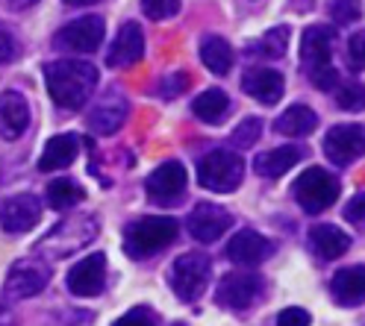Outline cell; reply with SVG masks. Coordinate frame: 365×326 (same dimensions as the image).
<instances>
[{
    "instance_id": "1",
    "label": "cell",
    "mask_w": 365,
    "mask_h": 326,
    "mask_svg": "<svg viewBox=\"0 0 365 326\" xmlns=\"http://www.w3.org/2000/svg\"><path fill=\"white\" fill-rule=\"evenodd\" d=\"M44 83L56 106L83 109L98 88V68L83 59H56L44 65Z\"/></svg>"
},
{
    "instance_id": "2",
    "label": "cell",
    "mask_w": 365,
    "mask_h": 326,
    "mask_svg": "<svg viewBox=\"0 0 365 326\" xmlns=\"http://www.w3.org/2000/svg\"><path fill=\"white\" fill-rule=\"evenodd\" d=\"M98 236V218L95 215H71L59 221L48 236L36 241V253L44 259H68L91 244Z\"/></svg>"
},
{
    "instance_id": "3",
    "label": "cell",
    "mask_w": 365,
    "mask_h": 326,
    "mask_svg": "<svg viewBox=\"0 0 365 326\" xmlns=\"http://www.w3.org/2000/svg\"><path fill=\"white\" fill-rule=\"evenodd\" d=\"M177 238V221L168 215H148L133 221L124 229V250L133 259H148V256L171 247Z\"/></svg>"
},
{
    "instance_id": "4",
    "label": "cell",
    "mask_w": 365,
    "mask_h": 326,
    "mask_svg": "<svg viewBox=\"0 0 365 326\" xmlns=\"http://www.w3.org/2000/svg\"><path fill=\"white\" fill-rule=\"evenodd\" d=\"M242 179H245V162L233 150H210L197 162V182L210 191L230 194L239 189Z\"/></svg>"
},
{
    "instance_id": "5",
    "label": "cell",
    "mask_w": 365,
    "mask_h": 326,
    "mask_svg": "<svg viewBox=\"0 0 365 326\" xmlns=\"http://www.w3.org/2000/svg\"><path fill=\"white\" fill-rule=\"evenodd\" d=\"M292 191H294V200H298V206L304 212L318 215L339 200V179L324 168H307L298 179H294Z\"/></svg>"
},
{
    "instance_id": "6",
    "label": "cell",
    "mask_w": 365,
    "mask_h": 326,
    "mask_svg": "<svg viewBox=\"0 0 365 326\" xmlns=\"http://www.w3.org/2000/svg\"><path fill=\"white\" fill-rule=\"evenodd\" d=\"M212 262L203 253H182L171 265V288L182 303H195L210 283Z\"/></svg>"
},
{
    "instance_id": "7",
    "label": "cell",
    "mask_w": 365,
    "mask_h": 326,
    "mask_svg": "<svg viewBox=\"0 0 365 326\" xmlns=\"http://www.w3.org/2000/svg\"><path fill=\"white\" fill-rule=\"evenodd\" d=\"M106 36V24L101 15H83L71 24H65L53 36V48L71 51V53H95Z\"/></svg>"
},
{
    "instance_id": "8",
    "label": "cell",
    "mask_w": 365,
    "mask_h": 326,
    "mask_svg": "<svg viewBox=\"0 0 365 326\" xmlns=\"http://www.w3.org/2000/svg\"><path fill=\"white\" fill-rule=\"evenodd\" d=\"M51 283V265L44 259H18L6 273V297L30 300L41 294Z\"/></svg>"
},
{
    "instance_id": "9",
    "label": "cell",
    "mask_w": 365,
    "mask_h": 326,
    "mask_svg": "<svg viewBox=\"0 0 365 326\" xmlns=\"http://www.w3.org/2000/svg\"><path fill=\"white\" fill-rule=\"evenodd\" d=\"M259 294H262V279L257 273H245V270L224 273L215 288V300L227 312H247Z\"/></svg>"
},
{
    "instance_id": "10",
    "label": "cell",
    "mask_w": 365,
    "mask_h": 326,
    "mask_svg": "<svg viewBox=\"0 0 365 326\" xmlns=\"http://www.w3.org/2000/svg\"><path fill=\"white\" fill-rule=\"evenodd\" d=\"M186 182H189L186 168H182L180 162H165V165H159L148 177L145 189L156 206H174L182 200V194H186Z\"/></svg>"
},
{
    "instance_id": "11",
    "label": "cell",
    "mask_w": 365,
    "mask_h": 326,
    "mask_svg": "<svg viewBox=\"0 0 365 326\" xmlns=\"http://www.w3.org/2000/svg\"><path fill=\"white\" fill-rule=\"evenodd\" d=\"M324 156L333 165H351L365 156V127L362 124H339L324 135Z\"/></svg>"
},
{
    "instance_id": "12",
    "label": "cell",
    "mask_w": 365,
    "mask_h": 326,
    "mask_svg": "<svg viewBox=\"0 0 365 326\" xmlns=\"http://www.w3.org/2000/svg\"><path fill=\"white\" fill-rule=\"evenodd\" d=\"M333 48H336V27L333 24H312L301 36V65L307 74L322 71L333 65Z\"/></svg>"
},
{
    "instance_id": "13",
    "label": "cell",
    "mask_w": 365,
    "mask_h": 326,
    "mask_svg": "<svg viewBox=\"0 0 365 326\" xmlns=\"http://www.w3.org/2000/svg\"><path fill=\"white\" fill-rule=\"evenodd\" d=\"M192 238L200 241V244H212L218 241L227 229L233 226V215L227 209L215 206V203H197L192 212H189V221H186Z\"/></svg>"
},
{
    "instance_id": "14",
    "label": "cell",
    "mask_w": 365,
    "mask_h": 326,
    "mask_svg": "<svg viewBox=\"0 0 365 326\" xmlns=\"http://www.w3.org/2000/svg\"><path fill=\"white\" fill-rule=\"evenodd\" d=\"M41 218V203L36 194H15L0 203V226L9 236L30 232Z\"/></svg>"
},
{
    "instance_id": "15",
    "label": "cell",
    "mask_w": 365,
    "mask_h": 326,
    "mask_svg": "<svg viewBox=\"0 0 365 326\" xmlns=\"http://www.w3.org/2000/svg\"><path fill=\"white\" fill-rule=\"evenodd\" d=\"M127 112H130L127 98L121 95L118 88H109L106 95H101V100L91 106L88 127H91V132H98V135H112V132H118L124 127Z\"/></svg>"
},
{
    "instance_id": "16",
    "label": "cell",
    "mask_w": 365,
    "mask_h": 326,
    "mask_svg": "<svg viewBox=\"0 0 365 326\" xmlns=\"http://www.w3.org/2000/svg\"><path fill=\"white\" fill-rule=\"evenodd\" d=\"M106 285V256L91 253L68 270V291L74 297H98Z\"/></svg>"
},
{
    "instance_id": "17",
    "label": "cell",
    "mask_w": 365,
    "mask_h": 326,
    "mask_svg": "<svg viewBox=\"0 0 365 326\" xmlns=\"http://www.w3.org/2000/svg\"><path fill=\"white\" fill-rule=\"evenodd\" d=\"M271 253H274V241H268L265 236H259L254 229H239L230 238V244H227V259L236 265H245V268L262 265Z\"/></svg>"
},
{
    "instance_id": "18",
    "label": "cell",
    "mask_w": 365,
    "mask_h": 326,
    "mask_svg": "<svg viewBox=\"0 0 365 326\" xmlns=\"http://www.w3.org/2000/svg\"><path fill=\"white\" fill-rule=\"evenodd\" d=\"M145 56V33L135 21H124L118 36L112 38V48L106 53V65L109 68H127L135 65Z\"/></svg>"
},
{
    "instance_id": "19",
    "label": "cell",
    "mask_w": 365,
    "mask_h": 326,
    "mask_svg": "<svg viewBox=\"0 0 365 326\" xmlns=\"http://www.w3.org/2000/svg\"><path fill=\"white\" fill-rule=\"evenodd\" d=\"M30 127V106L21 91H4L0 95V138L18 142Z\"/></svg>"
},
{
    "instance_id": "20",
    "label": "cell",
    "mask_w": 365,
    "mask_h": 326,
    "mask_svg": "<svg viewBox=\"0 0 365 326\" xmlns=\"http://www.w3.org/2000/svg\"><path fill=\"white\" fill-rule=\"evenodd\" d=\"M242 88H245V95L259 100L262 106H274L283 98L286 80L280 71H274V68H250L242 80Z\"/></svg>"
},
{
    "instance_id": "21",
    "label": "cell",
    "mask_w": 365,
    "mask_h": 326,
    "mask_svg": "<svg viewBox=\"0 0 365 326\" xmlns=\"http://www.w3.org/2000/svg\"><path fill=\"white\" fill-rule=\"evenodd\" d=\"M330 294L336 297L339 306H356L365 300V265H351L333 273Z\"/></svg>"
},
{
    "instance_id": "22",
    "label": "cell",
    "mask_w": 365,
    "mask_h": 326,
    "mask_svg": "<svg viewBox=\"0 0 365 326\" xmlns=\"http://www.w3.org/2000/svg\"><path fill=\"white\" fill-rule=\"evenodd\" d=\"M309 247L322 262H330V259H339V256L348 253L351 236L333 224H318L309 229Z\"/></svg>"
},
{
    "instance_id": "23",
    "label": "cell",
    "mask_w": 365,
    "mask_h": 326,
    "mask_svg": "<svg viewBox=\"0 0 365 326\" xmlns=\"http://www.w3.org/2000/svg\"><path fill=\"white\" fill-rule=\"evenodd\" d=\"M80 153V138L74 132H62V135H53L48 144H44L41 156H38V171H59V168H68L71 162L77 159Z\"/></svg>"
},
{
    "instance_id": "24",
    "label": "cell",
    "mask_w": 365,
    "mask_h": 326,
    "mask_svg": "<svg viewBox=\"0 0 365 326\" xmlns=\"http://www.w3.org/2000/svg\"><path fill=\"white\" fill-rule=\"evenodd\" d=\"M301 159H304V150H301L298 144H283V147H274V150L259 153L257 162H254V168H257V174L265 177V179H277V177H283L286 171H292Z\"/></svg>"
},
{
    "instance_id": "25",
    "label": "cell",
    "mask_w": 365,
    "mask_h": 326,
    "mask_svg": "<svg viewBox=\"0 0 365 326\" xmlns=\"http://www.w3.org/2000/svg\"><path fill=\"white\" fill-rule=\"evenodd\" d=\"M233 48H230V41L221 38V36H203L200 38V62L210 68L212 74L224 77V74H230V68H233Z\"/></svg>"
},
{
    "instance_id": "26",
    "label": "cell",
    "mask_w": 365,
    "mask_h": 326,
    "mask_svg": "<svg viewBox=\"0 0 365 326\" xmlns=\"http://www.w3.org/2000/svg\"><path fill=\"white\" fill-rule=\"evenodd\" d=\"M318 127V115L309 109V106H304V103H294V106H289L277 121H274V130H277L280 135H286V138H304V135H309L312 130Z\"/></svg>"
},
{
    "instance_id": "27",
    "label": "cell",
    "mask_w": 365,
    "mask_h": 326,
    "mask_svg": "<svg viewBox=\"0 0 365 326\" xmlns=\"http://www.w3.org/2000/svg\"><path fill=\"white\" fill-rule=\"evenodd\" d=\"M192 109L203 124H218V121H224L227 109H230V98H227V91H221V88H207L203 95L195 98Z\"/></svg>"
},
{
    "instance_id": "28",
    "label": "cell",
    "mask_w": 365,
    "mask_h": 326,
    "mask_svg": "<svg viewBox=\"0 0 365 326\" xmlns=\"http://www.w3.org/2000/svg\"><path fill=\"white\" fill-rule=\"evenodd\" d=\"M83 197H86V191L80 189V182L68 179V177L53 179V182L48 185V203H51V209H56V212L74 209L77 203H83Z\"/></svg>"
},
{
    "instance_id": "29",
    "label": "cell",
    "mask_w": 365,
    "mask_h": 326,
    "mask_svg": "<svg viewBox=\"0 0 365 326\" xmlns=\"http://www.w3.org/2000/svg\"><path fill=\"white\" fill-rule=\"evenodd\" d=\"M286 44H289V27L280 24V27L268 30L259 41H254L250 53H257L262 59H280V56H286Z\"/></svg>"
},
{
    "instance_id": "30",
    "label": "cell",
    "mask_w": 365,
    "mask_h": 326,
    "mask_svg": "<svg viewBox=\"0 0 365 326\" xmlns=\"http://www.w3.org/2000/svg\"><path fill=\"white\" fill-rule=\"evenodd\" d=\"M336 103H339V109H345V112H359V109H365V83H362V80L339 83V88H336Z\"/></svg>"
},
{
    "instance_id": "31",
    "label": "cell",
    "mask_w": 365,
    "mask_h": 326,
    "mask_svg": "<svg viewBox=\"0 0 365 326\" xmlns=\"http://www.w3.org/2000/svg\"><path fill=\"white\" fill-rule=\"evenodd\" d=\"M259 135H262V121L250 115V118L239 121V127H236L233 135H230V144H233L236 150H247V147H254V144L259 142Z\"/></svg>"
},
{
    "instance_id": "32",
    "label": "cell",
    "mask_w": 365,
    "mask_h": 326,
    "mask_svg": "<svg viewBox=\"0 0 365 326\" xmlns=\"http://www.w3.org/2000/svg\"><path fill=\"white\" fill-rule=\"evenodd\" d=\"M330 18L336 21V24H354V21L362 18V4L359 0H333Z\"/></svg>"
},
{
    "instance_id": "33",
    "label": "cell",
    "mask_w": 365,
    "mask_h": 326,
    "mask_svg": "<svg viewBox=\"0 0 365 326\" xmlns=\"http://www.w3.org/2000/svg\"><path fill=\"white\" fill-rule=\"evenodd\" d=\"M142 12L150 21H165L180 12V0H142Z\"/></svg>"
},
{
    "instance_id": "34",
    "label": "cell",
    "mask_w": 365,
    "mask_h": 326,
    "mask_svg": "<svg viewBox=\"0 0 365 326\" xmlns=\"http://www.w3.org/2000/svg\"><path fill=\"white\" fill-rule=\"evenodd\" d=\"M348 68L351 71H365V30H356L351 38H348Z\"/></svg>"
},
{
    "instance_id": "35",
    "label": "cell",
    "mask_w": 365,
    "mask_h": 326,
    "mask_svg": "<svg viewBox=\"0 0 365 326\" xmlns=\"http://www.w3.org/2000/svg\"><path fill=\"white\" fill-rule=\"evenodd\" d=\"M189 88V74H182V71H171L168 77H163L159 80V98H165V100H171V98H177V95H182V91Z\"/></svg>"
},
{
    "instance_id": "36",
    "label": "cell",
    "mask_w": 365,
    "mask_h": 326,
    "mask_svg": "<svg viewBox=\"0 0 365 326\" xmlns=\"http://www.w3.org/2000/svg\"><path fill=\"white\" fill-rule=\"evenodd\" d=\"M112 326H156V315L148 306H135L130 309L124 317H118Z\"/></svg>"
},
{
    "instance_id": "37",
    "label": "cell",
    "mask_w": 365,
    "mask_h": 326,
    "mask_svg": "<svg viewBox=\"0 0 365 326\" xmlns=\"http://www.w3.org/2000/svg\"><path fill=\"white\" fill-rule=\"evenodd\" d=\"M18 53H21V44H18L15 33H12L9 27L0 24V65H4V62H12Z\"/></svg>"
},
{
    "instance_id": "38",
    "label": "cell",
    "mask_w": 365,
    "mask_h": 326,
    "mask_svg": "<svg viewBox=\"0 0 365 326\" xmlns=\"http://www.w3.org/2000/svg\"><path fill=\"white\" fill-rule=\"evenodd\" d=\"M345 221L354 224L356 229H365V191H359L356 197L348 200V206H345Z\"/></svg>"
},
{
    "instance_id": "39",
    "label": "cell",
    "mask_w": 365,
    "mask_h": 326,
    "mask_svg": "<svg viewBox=\"0 0 365 326\" xmlns=\"http://www.w3.org/2000/svg\"><path fill=\"white\" fill-rule=\"evenodd\" d=\"M309 312L301 309V306H289L277 315V326H309Z\"/></svg>"
},
{
    "instance_id": "40",
    "label": "cell",
    "mask_w": 365,
    "mask_h": 326,
    "mask_svg": "<svg viewBox=\"0 0 365 326\" xmlns=\"http://www.w3.org/2000/svg\"><path fill=\"white\" fill-rule=\"evenodd\" d=\"M309 80H312L315 88H322V91H333V85H339V74H336V68H333V65L322 68V71H312Z\"/></svg>"
},
{
    "instance_id": "41",
    "label": "cell",
    "mask_w": 365,
    "mask_h": 326,
    "mask_svg": "<svg viewBox=\"0 0 365 326\" xmlns=\"http://www.w3.org/2000/svg\"><path fill=\"white\" fill-rule=\"evenodd\" d=\"M0 326H18V317L6 303H0Z\"/></svg>"
},
{
    "instance_id": "42",
    "label": "cell",
    "mask_w": 365,
    "mask_h": 326,
    "mask_svg": "<svg viewBox=\"0 0 365 326\" xmlns=\"http://www.w3.org/2000/svg\"><path fill=\"white\" fill-rule=\"evenodd\" d=\"M4 4H6L9 9H15V12H24V9L36 6V4H38V0H4Z\"/></svg>"
},
{
    "instance_id": "43",
    "label": "cell",
    "mask_w": 365,
    "mask_h": 326,
    "mask_svg": "<svg viewBox=\"0 0 365 326\" xmlns=\"http://www.w3.org/2000/svg\"><path fill=\"white\" fill-rule=\"evenodd\" d=\"M68 6H91V4H101V0H65Z\"/></svg>"
},
{
    "instance_id": "44",
    "label": "cell",
    "mask_w": 365,
    "mask_h": 326,
    "mask_svg": "<svg viewBox=\"0 0 365 326\" xmlns=\"http://www.w3.org/2000/svg\"><path fill=\"white\" fill-rule=\"evenodd\" d=\"M174 326H186V323H174Z\"/></svg>"
}]
</instances>
